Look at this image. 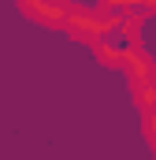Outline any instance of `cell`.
<instances>
[{
    "label": "cell",
    "mask_w": 156,
    "mask_h": 160,
    "mask_svg": "<svg viewBox=\"0 0 156 160\" xmlns=\"http://www.w3.org/2000/svg\"><path fill=\"white\" fill-rule=\"evenodd\" d=\"M112 19L115 15H104L100 8H82V4H71L67 8V34L78 41H85V45H97V38L112 26Z\"/></svg>",
    "instance_id": "6da1fadb"
},
{
    "label": "cell",
    "mask_w": 156,
    "mask_h": 160,
    "mask_svg": "<svg viewBox=\"0 0 156 160\" xmlns=\"http://www.w3.org/2000/svg\"><path fill=\"white\" fill-rule=\"evenodd\" d=\"M134 48V41H130V34H126V26H123V19H112V26L97 38V45H93V52H97V60L100 63H112V67H123V56Z\"/></svg>",
    "instance_id": "7a4b0ae2"
},
{
    "label": "cell",
    "mask_w": 156,
    "mask_h": 160,
    "mask_svg": "<svg viewBox=\"0 0 156 160\" xmlns=\"http://www.w3.org/2000/svg\"><path fill=\"white\" fill-rule=\"evenodd\" d=\"M19 8H22V15L26 19H34L41 26H52V30H63L67 26V0H19Z\"/></svg>",
    "instance_id": "3957f363"
},
{
    "label": "cell",
    "mask_w": 156,
    "mask_h": 160,
    "mask_svg": "<svg viewBox=\"0 0 156 160\" xmlns=\"http://www.w3.org/2000/svg\"><path fill=\"white\" fill-rule=\"evenodd\" d=\"M123 71H126L130 86H134V82L153 78V75H156V63H153V56H149L145 48H130V52L123 56Z\"/></svg>",
    "instance_id": "277c9868"
},
{
    "label": "cell",
    "mask_w": 156,
    "mask_h": 160,
    "mask_svg": "<svg viewBox=\"0 0 156 160\" xmlns=\"http://www.w3.org/2000/svg\"><path fill=\"white\" fill-rule=\"evenodd\" d=\"M130 89H134V104L141 108V116L156 108V75H153V78H145V82H134Z\"/></svg>",
    "instance_id": "5b68a950"
},
{
    "label": "cell",
    "mask_w": 156,
    "mask_h": 160,
    "mask_svg": "<svg viewBox=\"0 0 156 160\" xmlns=\"http://www.w3.org/2000/svg\"><path fill=\"white\" fill-rule=\"evenodd\" d=\"M141 130H145V138H149V142L156 145V108H153V112H145V116H141Z\"/></svg>",
    "instance_id": "8992f818"
},
{
    "label": "cell",
    "mask_w": 156,
    "mask_h": 160,
    "mask_svg": "<svg viewBox=\"0 0 156 160\" xmlns=\"http://www.w3.org/2000/svg\"><path fill=\"white\" fill-rule=\"evenodd\" d=\"M97 8H100L104 15H123V11H126V0H97Z\"/></svg>",
    "instance_id": "52a82bcc"
},
{
    "label": "cell",
    "mask_w": 156,
    "mask_h": 160,
    "mask_svg": "<svg viewBox=\"0 0 156 160\" xmlns=\"http://www.w3.org/2000/svg\"><path fill=\"white\" fill-rule=\"evenodd\" d=\"M153 149H156V145H153Z\"/></svg>",
    "instance_id": "ba28073f"
}]
</instances>
